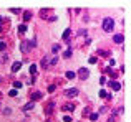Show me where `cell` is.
<instances>
[{
    "instance_id": "obj_1",
    "label": "cell",
    "mask_w": 131,
    "mask_h": 122,
    "mask_svg": "<svg viewBox=\"0 0 131 122\" xmlns=\"http://www.w3.org/2000/svg\"><path fill=\"white\" fill-rule=\"evenodd\" d=\"M113 26H115L113 18H105L103 20V30H105V32H113Z\"/></svg>"
},
{
    "instance_id": "obj_2",
    "label": "cell",
    "mask_w": 131,
    "mask_h": 122,
    "mask_svg": "<svg viewBox=\"0 0 131 122\" xmlns=\"http://www.w3.org/2000/svg\"><path fill=\"white\" fill-rule=\"evenodd\" d=\"M30 46H32V41H22L20 43V50H22L23 53H28Z\"/></svg>"
},
{
    "instance_id": "obj_3",
    "label": "cell",
    "mask_w": 131,
    "mask_h": 122,
    "mask_svg": "<svg viewBox=\"0 0 131 122\" xmlns=\"http://www.w3.org/2000/svg\"><path fill=\"white\" fill-rule=\"evenodd\" d=\"M78 74H80V78H81V79H86V78H88V74H90V71L86 69V68H80Z\"/></svg>"
},
{
    "instance_id": "obj_4",
    "label": "cell",
    "mask_w": 131,
    "mask_h": 122,
    "mask_svg": "<svg viewBox=\"0 0 131 122\" xmlns=\"http://www.w3.org/2000/svg\"><path fill=\"white\" fill-rule=\"evenodd\" d=\"M65 94H67L68 97H75V96H78V89H75V87H73V89H67Z\"/></svg>"
},
{
    "instance_id": "obj_5",
    "label": "cell",
    "mask_w": 131,
    "mask_h": 122,
    "mask_svg": "<svg viewBox=\"0 0 131 122\" xmlns=\"http://www.w3.org/2000/svg\"><path fill=\"white\" fill-rule=\"evenodd\" d=\"M53 107H55V102H53V101H50V102H48V106L45 107V112H47V114H51Z\"/></svg>"
},
{
    "instance_id": "obj_6",
    "label": "cell",
    "mask_w": 131,
    "mask_h": 122,
    "mask_svg": "<svg viewBox=\"0 0 131 122\" xmlns=\"http://www.w3.org/2000/svg\"><path fill=\"white\" fill-rule=\"evenodd\" d=\"M110 86L113 87V91H119V89H121V84L116 83V81H111V83H110Z\"/></svg>"
},
{
    "instance_id": "obj_7",
    "label": "cell",
    "mask_w": 131,
    "mask_h": 122,
    "mask_svg": "<svg viewBox=\"0 0 131 122\" xmlns=\"http://www.w3.org/2000/svg\"><path fill=\"white\" fill-rule=\"evenodd\" d=\"M20 68H22V63H18V61H17V63H13L12 64V73H17Z\"/></svg>"
},
{
    "instance_id": "obj_8",
    "label": "cell",
    "mask_w": 131,
    "mask_h": 122,
    "mask_svg": "<svg viewBox=\"0 0 131 122\" xmlns=\"http://www.w3.org/2000/svg\"><path fill=\"white\" fill-rule=\"evenodd\" d=\"M113 40H115V43H123L125 36H123V35H115V38H113Z\"/></svg>"
},
{
    "instance_id": "obj_9",
    "label": "cell",
    "mask_w": 131,
    "mask_h": 122,
    "mask_svg": "<svg viewBox=\"0 0 131 122\" xmlns=\"http://www.w3.org/2000/svg\"><path fill=\"white\" fill-rule=\"evenodd\" d=\"M105 71H106V73H108V74H110V76H111V78H116V76H118V74H116V73H115V71H113V69H111V68H106V69H105Z\"/></svg>"
},
{
    "instance_id": "obj_10",
    "label": "cell",
    "mask_w": 131,
    "mask_h": 122,
    "mask_svg": "<svg viewBox=\"0 0 131 122\" xmlns=\"http://www.w3.org/2000/svg\"><path fill=\"white\" fill-rule=\"evenodd\" d=\"M40 97H42V93H33L32 94V102H33V101H37V99H40Z\"/></svg>"
},
{
    "instance_id": "obj_11",
    "label": "cell",
    "mask_w": 131,
    "mask_h": 122,
    "mask_svg": "<svg viewBox=\"0 0 131 122\" xmlns=\"http://www.w3.org/2000/svg\"><path fill=\"white\" fill-rule=\"evenodd\" d=\"M33 106H35L33 102H28V104H25V106H23V111H30V109H33Z\"/></svg>"
},
{
    "instance_id": "obj_12",
    "label": "cell",
    "mask_w": 131,
    "mask_h": 122,
    "mask_svg": "<svg viewBox=\"0 0 131 122\" xmlns=\"http://www.w3.org/2000/svg\"><path fill=\"white\" fill-rule=\"evenodd\" d=\"M70 28H67V30H65V32H63V40H68V38H70Z\"/></svg>"
},
{
    "instance_id": "obj_13",
    "label": "cell",
    "mask_w": 131,
    "mask_h": 122,
    "mask_svg": "<svg viewBox=\"0 0 131 122\" xmlns=\"http://www.w3.org/2000/svg\"><path fill=\"white\" fill-rule=\"evenodd\" d=\"M30 18H32V13H30V12H25V13H23V20H25V22H28Z\"/></svg>"
},
{
    "instance_id": "obj_14",
    "label": "cell",
    "mask_w": 131,
    "mask_h": 122,
    "mask_svg": "<svg viewBox=\"0 0 131 122\" xmlns=\"http://www.w3.org/2000/svg\"><path fill=\"white\" fill-rule=\"evenodd\" d=\"M75 76H77V74H75L73 71H68V73H67V79H73Z\"/></svg>"
},
{
    "instance_id": "obj_15",
    "label": "cell",
    "mask_w": 131,
    "mask_h": 122,
    "mask_svg": "<svg viewBox=\"0 0 131 122\" xmlns=\"http://www.w3.org/2000/svg\"><path fill=\"white\" fill-rule=\"evenodd\" d=\"M27 32V25H20L18 26V33H25Z\"/></svg>"
},
{
    "instance_id": "obj_16",
    "label": "cell",
    "mask_w": 131,
    "mask_h": 122,
    "mask_svg": "<svg viewBox=\"0 0 131 122\" xmlns=\"http://www.w3.org/2000/svg\"><path fill=\"white\" fill-rule=\"evenodd\" d=\"M71 56V50H67V51L63 53V58H70Z\"/></svg>"
},
{
    "instance_id": "obj_17",
    "label": "cell",
    "mask_w": 131,
    "mask_h": 122,
    "mask_svg": "<svg viewBox=\"0 0 131 122\" xmlns=\"http://www.w3.org/2000/svg\"><path fill=\"white\" fill-rule=\"evenodd\" d=\"M65 109H67V111H73L75 109V104H67V106H65Z\"/></svg>"
},
{
    "instance_id": "obj_18",
    "label": "cell",
    "mask_w": 131,
    "mask_h": 122,
    "mask_svg": "<svg viewBox=\"0 0 131 122\" xmlns=\"http://www.w3.org/2000/svg\"><path fill=\"white\" fill-rule=\"evenodd\" d=\"M13 86H15L17 89H20V87H22V83H20V81H15V83H13Z\"/></svg>"
},
{
    "instance_id": "obj_19",
    "label": "cell",
    "mask_w": 131,
    "mask_h": 122,
    "mask_svg": "<svg viewBox=\"0 0 131 122\" xmlns=\"http://www.w3.org/2000/svg\"><path fill=\"white\" fill-rule=\"evenodd\" d=\"M35 71H37V66H35V64H32V66H30V73L35 74Z\"/></svg>"
},
{
    "instance_id": "obj_20",
    "label": "cell",
    "mask_w": 131,
    "mask_h": 122,
    "mask_svg": "<svg viewBox=\"0 0 131 122\" xmlns=\"http://www.w3.org/2000/svg\"><path fill=\"white\" fill-rule=\"evenodd\" d=\"M100 96H101V97H106L108 94H106V91H105V89H100Z\"/></svg>"
},
{
    "instance_id": "obj_21",
    "label": "cell",
    "mask_w": 131,
    "mask_h": 122,
    "mask_svg": "<svg viewBox=\"0 0 131 122\" xmlns=\"http://www.w3.org/2000/svg\"><path fill=\"white\" fill-rule=\"evenodd\" d=\"M5 48H7V46H5V43H3V41H0V51H5Z\"/></svg>"
},
{
    "instance_id": "obj_22",
    "label": "cell",
    "mask_w": 131,
    "mask_h": 122,
    "mask_svg": "<svg viewBox=\"0 0 131 122\" xmlns=\"http://www.w3.org/2000/svg\"><path fill=\"white\" fill-rule=\"evenodd\" d=\"M90 119H91V120H96V119H98V114H90Z\"/></svg>"
},
{
    "instance_id": "obj_23",
    "label": "cell",
    "mask_w": 131,
    "mask_h": 122,
    "mask_svg": "<svg viewBox=\"0 0 131 122\" xmlns=\"http://www.w3.org/2000/svg\"><path fill=\"white\" fill-rule=\"evenodd\" d=\"M8 94H10V96H12V97H15V96H17V89H12V91H10Z\"/></svg>"
},
{
    "instance_id": "obj_24",
    "label": "cell",
    "mask_w": 131,
    "mask_h": 122,
    "mask_svg": "<svg viewBox=\"0 0 131 122\" xmlns=\"http://www.w3.org/2000/svg\"><path fill=\"white\" fill-rule=\"evenodd\" d=\"M63 122H71V117L70 116H65L63 117Z\"/></svg>"
},
{
    "instance_id": "obj_25",
    "label": "cell",
    "mask_w": 131,
    "mask_h": 122,
    "mask_svg": "<svg viewBox=\"0 0 131 122\" xmlns=\"http://www.w3.org/2000/svg\"><path fill=\"white\" fill-rule=\"evenodd\" d=\"M12 112V109H10V107H5V109H3V114H10Z\"/></svg>"
},
{
    "instance_id": "obj_26",
    "label": "cell",
    "mask_w": 131,
    "mask_h": 122,
    "mask_svg": "<svg viewBox=\"0 0 131 122\" xmlns=\"http://www.w3.org/2000/svg\"><path fill=\"white\" fill-rule=\"evenodd\" d=\"M51 50H53V53H57L58 50H60V46H58V45H53V48H51Z\"/></svg>"
},
{
    "instance_id": "obj_27",
    "label": "cell",
    "mask_w": 131,
    "mask_h": 122,
    "mask_svg": "<svg viewBox=\"0 0 131 122\" xmlns=\"http://www.w3.org/2000/svg\"><path fill=\"white\" fill-rule=\"evenodd\" d=\"M42 66H43V68H47V66H48V63H47V58H43V61H42Z\"/></svg>"
},
{
    "instance_id": "obj_28",
    "label": "cell",
    "mask_w": 131,
    "mask_h": 122,
    "mask_svg": "<svg viewBox=\"0 0 131 122\" xmlns=\"http://www.w3.org/2000/svg\"><path fill=\"white\" fill-rule=\"evenodd\" d=\"M90 63H91V64L96 63V58H95V56H91V58H90Z\"/></svg>"
}]
</instances>
